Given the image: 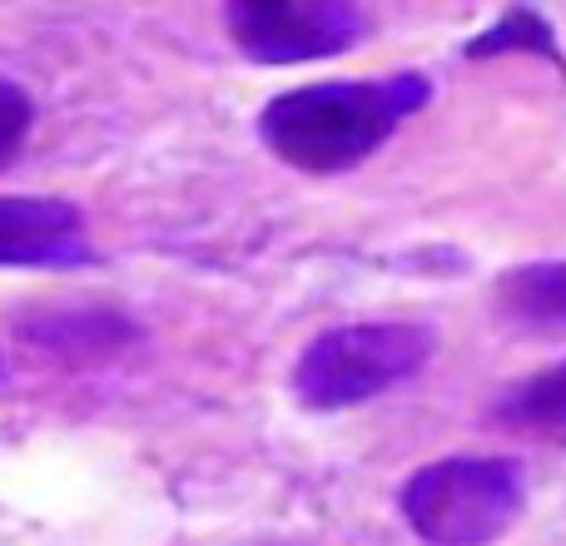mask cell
I'll use <instances>...</instances> for the list:
<instances>
[{"instance_id":"cell-1","label":"cell","mask_w":566,"mask_h":546,"mask_svg":"<svg viewBox=\"0 0 566 546\" xmlns=\"http://www.w3.org/2000/svg\"><path fill=\"white\" fill-rule=\"evenodd\" d=\"M428 99V75L298 85L259 109V139L303 175H343V169L363 165Z\"/></svg>"},{"instance_id":"cell-2","label":"cell","mask_w":566,"mask_h":546,"mask_svg":"<svg viewBox=\"0 0 566 546\" xmlns=\"http://www.w3.org/2000/svg\"><path fill=\"white\" fill-rule=\"evenodd\" d=\"M398 507L432 546H488L522 517L527 477L512 458H442L402 482Z\"/></svg>"},{"instance_id":"cell-3","label":"cell","mask_w":566,"mask_h":546,"mask_svg":"<svg viewBox=\"0 0 566 546\" xmlns=\"http://www.w3.org/2000/svg\"><path fill=\"white\" fill-rule=\"evenodd\" d=\"M432 328L422 323H343L328 328L293 363V392L313 412H338L408 382L428 363Z\"/></svg>"},{"instance_id":"cell-4","label":"cell","mask_w":566,"mask_h":546,"mask_svg":"<svg viewBox=\"0 0 566 546\" xmlns=\"http://www.w3.org/2000/svg\"><path fill=\"white\" fill-rule=\"evenodd\" d=\"M224 30L234 50L254 65H303V60L343 55L368 35V15L358 6H269V0H239L224 6Z\"/></svg>"},{"instance_id":"cell-5","label":"cell","mask_w":566,"mask_h":546,"mask_svg":"<svg viewBox=\"0 0 566 546\" xmlns=\"http://www.w3.org/2000/svg\"><path fill=\"white\" fill-rule=\"evenodd\" d=\"M95 244L70 199L0 195V269H85Z\"/></svg>"},{"instance_id":"cell-6","label":"cell","mask_w":566,"mask_h":546,"mask_svg":"<svg viewBox=\"0 0 566 546\" xmlns=\"http://www.w3.org/2000/svg\"><path fill=\"white\" fill-rule=\"evenodd\" d=\"M20 338L40 343V348H50L65 363H90L135 343L139 328L125 313H109V308H55V313H35L20 328Z\"/></svg>"},{"instance_id":"cell-7","label":"cell","mask_w":566,"mask_h":546,"mask_svg":"<svg viewBox=\"0 0 566 546\" xmlns=\"http://www.w3.org/2000/svg\"><path fill=\"white\" fill-rule=\"evenodd\" d=\"M497 308L517 328H566V264H522L497 283Z\"/></svg>"},{"instance_id":"cell-8","label":"cell","mask_w":566,"mask_h":546,"mask_svg":"<svg viewBox=\"0 0 566 546\" xmlns=\"http://www.w3.org/2000/svg\"><path fill=\"white\" fill-rule=\"evenodd\" d=\"M497 422L507 432H517V438L566 442V363L517 382V388L497 402Z\"/></svg>"},{"instance_id":"cell-9","label":"cell","mask_w":566,"mask_h":546,"mask_svg":"<svg viewBox=\"0 0 566 546\" xmlns=\"http://www.w3.org/2000/svg\"><path fill=\"white\" fill-rule=\"evenodd\" d=\"M502 50H537V55L557 60V40H552L547 20L532 15V10H522V6H512L507 15H502L497 25L488 30V35L472 40L468 55L472 60H488V55H502Z\"/></svg>"},{"instance_id":"cell-10","label":"cell","mask_w":566,"mask_h":546,"mask_svg":"<svg viewBox=\"0 0 566 546\" xmlns=\"http://www.w3.org/2000/svg\"><path fill=\"white\" fill-rule=\"evenodd\" d=\"M30 125H35V105H30L25 85L10 80V75H0V165L25 145Z\"/></svg>"},{"instance_id":"cell-11","label":"cell","mask_w":566,"mask_h":546,"mask_svg":"<svg viewBox=\"0 0 566 546\" xmlns=\"http://www.w3.org/2000/svg\"><path fill=\"white\" fill-rule=\"evenodd\" d=\"M0 372H6V368H0Z\"/></svg>"}]
</instances>
